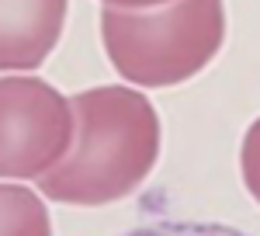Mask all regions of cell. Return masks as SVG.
<instances>
[{
  "label": "cell",
  "mask_w": 260,
  "mask_h": 236,
  "mask_svg": "<svg viewBox=\"0 0 260 236\" xmlns=\"http://www.w3.org/2000/svg\"><path fill=\"white\" fill-rule=\"evenodd\" d=\"M70 153L39 177V195L56 205L101 209L139 191L160 163L163 129L156 104L136 87L101 83L70 98Z\"/></svg>",
  "instance_id": "6da1fadb"
},
{
  "label": "cell",
  "mask_w": 260,
  "mask_h": 236,
  "mask_svg": "<svg viewBox=\"0 0 260 236\" xmlns=\"http://www.w3.org/2000/svg\"><path fill=\"white\" fill-rule=\"evenodd\" d=\"M101 42L121 80L163 91L194 80L225 42V0H170L160 7H104Z\"/></svg>",
  "instance_id": "7a4b0ae2"
},
{
  "label": "cell",
  "mask_w": 260,
  "mask_h": 236,
  "mask_svg": "<svg viewBox=\"0 0 260 236\" xmlns=\"http://www.w3.org/2000/svg\"><path fill=\"white\" fill-rule=\"evenodd\" d=\"M73 142V104L31 73L0 77V181H39Z\"/></svg>",
  "instance_id": "3957f363"
},
{
  "label": "cell",
  "mask_w": 260,
  "mask_h": 236,
  "mask_svg": "<svg viewBox=\"0 0 260 236\" xmlns=\"http://www.w3.org/2000/svg\"><path fill=\"white\" fill-rule=\"evenodd\" d=\"M70 0H0V73H31L59 45Z\"/></svg>",
  "instance_id": "277c9868"
},
{
  "label": "cell",
  "mask_w": 260,
  "mask_h": 236,
  "mask_svg": "<svg viewBox=\"0 0 260 236\" xmlns=\"http://www.w3.org/2000/svg\"><path fill=\"white\" fill-rule=\"evenodd\" d=\"M0 236H56L49 205L35 188L0 181Z\"/></svg>",
  "instance_id": "5b68a950"
},
{
  "label": "cell",
  "mask_w": 260,
  "mask_h": 236,
  "mask_svg": "<svg viewBox=\"0 0 260 236\" xmlns=\"http://www.w3.org/2000/svg\"><path fill=\"white\" fill-rule=\"evenodd\" d=\"M118 236H250L246 229L225 226V222H149L136 226Z\"/></svg>",
  "instance_id": "8992f818"
},
{
  "label": "cell",
  "mask_w": 260,
  "mask_h": 236,
  "mask_svg": "<svg viewBox=\"0 0 260 236\" xmlns=\"http://www.w3.org/2000/svg\"><path fill=\"white\" fill-rule=\"evenodd\" d=\"M240 177L243 188L250 191V198L260 205V115L246 125L240 142Z\"/></svg>",
  "instance_id": "52a82bcc"
},
{
  "label": "cell",
  "mask_w": 260,
  "mask_h": 236,
  "mask_svg": "<svg viewBox=\"0 0 260 236\" xmlns=\"http://www.w3.org/2000/svg\"><path fill=\"white\" fill-rule=\"evenodd\" d=\"M104 7H125V11H139V7H160L170 0H101Z\"/></svg>",
  "instance_id": "ba28073f"
}]
</instances>
